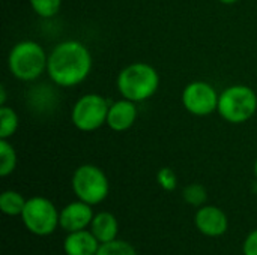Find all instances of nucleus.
Segmentation results:
<instances>
[{
	"label": "nucleus",
	"mask_w": 257,
	"mask_h": 255,
	"mask_svg": "<svg viewBox=\"0 0 257 255\" xmlns=\"http://www.w3.org/2000/svg\"><path fill=\"white\" fill-rule=\"evenodd\" d=\"M93 216L95 215L90 209V204L80 200V201L69 203L66 207L62 209L59 224L63 230L74 233V231L84 230L87 225H90Z\"/></svg>",
	"instance_id": "10"
},
{
	"label": "nucleus",
	"mask_w": 257,
	"mask_h": 255,
	"mask_svg": "<svg viewBox=\"0 0 257 255\" xmlns=\"http://www.w3.org/2000/svg\"><path fill=\"white\" fill-rule=\"evenodd\" d=\"M72 189L78 200L93 206L102 203L110 191L105 173L92 164L80 165L72 174Z\"/></svg>",
	"instance_id": "5"
},
{
	"label": "nucleus",
	"mask_w": 257,
	"mask_h": 255,
	"mask_svg": "<svg viewBox=\"0 0 257 255\" xmlns=\"http://www.w3.org/2000/svg\"><path fill=\"white\" fill-rule=\"evenodd\" d=\"M220 93L206 81H191L182 92L184 108L197 117H205L217 111Z\"/></svg>",
	"instance_id": "8"
},
{
	"label": "nucleus",
	"mask_w": 257,
	"mask_h": 255,
	"mask_svg": "<svg viewBox=\"0 0 257 255\" xmlns=\"http://www.w3.org/2000/svg\"><path fill=\"white\" fill-rule=\"evenodd\" d=\"M110 104L98 93H87L77 99L71 110V122L81 132H93L107 125Z\"/></svg>",
	"instance_id": "6"
},
{
	"label": "nucleus",
	"mask_w": 257,
	"mask_h": 255,
	"mask_svg": "<svg viewBox=\"0 0 257 255\" xmlns=\"http://www.w3.org/2000/svg\"><path fill=\"white\" fill-rule=\"evenodd\" d=\"M116 86L122 98L139 104L151 99L157 93L160 87V74L149 63L134 62L119 72Z\"/></svg>",
	"instance_id": "2"
},
{
	"label": "nucleus",
	"mask_w": 257,
	"mask_h": 255,
	"mask_svg": "<svg viewBox=\"0 0 257 255\" xmlns=\"http://www.w3.org/2000/svg\"><path fill=\"white\" fill-rule=\"evenodd\" d=\"M20 125L18 114L8 105H0V138L9 140L14 137Z\"/></svg>",
	"instance_id": "15"
},
{
	"label": "nucleus",
	"mask_w": 257,
	"mask_h": 255,
	"mask_svg": "<svg viewBox=\"0 0 257 255\" xmlns=\"http://www.w3.org/2000/svg\"><path fill=\"white\" fill-rule=\"evenodd\" d=\"M194 222L199 231L209 237H220L229 228V221L226 213L215 206L200 207L194 216Z\"/></svg>",
	"instance_id": "9"
},
{
	"label": "nucleus",
	"mask_w": 257,
	"mask_h": 255,
	"mask_svg": "<svg viewBox=\"0 0 257 255\" xmlns=\"http://www.w3.org/2000/svg\"><path fill=\"white\" fill-rule=\"evenodd\" d=\"M6 99H8L6 87L5 86H0V105H6Z\"/></svg>",
	"instance_id": "22"
},
{
	"label": "nucleus",
	"mask_w": 257,
	"mask_h": 255,
	"mask_svg": "<svg viewBox=\"0 0 257 255\" xmlns=\"http://www.w3.org/2000/svg\"><path fill=\"white\" fill-rule=\"evenodd\" d=\"M96 255H137V252L128 242L114 239L111 242L102 243Z\"/></svg>",
	"instance_id": "18"
},
{
	"label": "nucleus",
	"mask_w": 257,
	"mask_h": 255,
	"mask_svg": "<svg viewBox=\"0 0 257 255\" xmlns=\"http://www.w3.org/2000/svg\"><path fill=\"white\" fill-rule=\"evenodd\" d=\"M17 161L18 158L14 146L8 140L0 138V176L2 177L9 176L15 170Z\"/></svg>",
	"instance_id": "16"
},
{
	"label": "nucleus",
	"mask_w": 257,
	"mask_h": 255,
	"mask_svg": "<svg viewBox=\"0 0 257 255\" xmlns=\"http://www.w3.org/2000/svg\"><path fill=\"white\" fill-rule=\"evenodd\" d=\"M90 231L93 233V236L101 243L114 240L116 236H117V231H119V225H117L116 216L113 213H110V212L96 213L93 216V219H92Z\"/></svg>",
	"instance_id": "13"
},
{
	"label": "nucleus",
	"mask_w": 257,
	"mask_h": 255,
	"mask_svg": "<svg viewBox=\"0 0 257 255\" xmlns=\"http://www.w3.org/2000/svg\"><path fill=\"white\" fill-rule=\"evenodd\" d=\"M98 239L93 236L92 231L80 230L69 233L65 239L63 249L66 255H96L99 245Z\"/></svg>",
	"instance_id": "12"
},
{
	"label": "nucleus",
	"mask_w": 257,
	"mask_h": 255,
	"mask_svg": "<svg viewBox=\"0 0 257 255\" xmlns=\"http://www.w3.org/2000/svg\"><path fill=\"white\" fill-rule=\"evenodd\" d=\"M26 198L17 192V191H5L0 195V209L5 215L8 216H21L24 206H26Z\"/></svg>",
	"instance_id": "14"
},
{
	"label": "nucleus",
	"mask_w": 257,
	"mask_h": 255,
	"mask_svg": "<svg viewBox=\"0 0 257 255\" xmlns=\"http://www.w3.org/2000/svg\"><path fill=\"white\" fill-rule=\"evenodd\" d=\"M218 2H221L223 5H233V3H236L238 0H218Z\"/></svg>",
	"instance_id": "23"
},
{
	"label": "nucleus",
	"mask_w": 257,
	"mask_h": 255,
	"mask_svg": "<svg viewBox=\"0 0 257 255\" xmlns=\"http://www.w3.org/2000/svg\"><path fill=\"white\" fill-rule=\"evenodd\" d=\"M26 228L36 236H48L59 225L60 213L45 197H32L26 201L21 213Z\"/></svg>",
	"instance_id": "7"
},
{
	"label": "nucleus",
	"mask_w": 257,
	"mask_h": 255,
	"mask_svg": "<svg viewBox=\"0 0 257 255\" xmlns=\"http://www.w3.org/2000/svg\"><path fill=\"white\" fill-rule=\"evenodd\" d=\"M92 71V54L89 48L75 39L57 44L48 54L47 74L59 87H75L81 84Z\"/></svg>",
	"instance_id": "1"
},
{
	"label": "nucleus",
	"mask_w": 257,
	"mask_h": 255,
	"mask_svg": "<svg viewBox=\"0 0 257 255\" xmlns=\"http://www.w3.org/2000/svg\"><path fill=\"white\" fill-rule=\"evenodd\" d=\"M137 120V104L130 99H119L110 104L107 126L114 132H123L133 128Z\"/></svg>",
	"instance_id": "11"
},
{
	"label": "nucleus",
	"mask_w": 257,
	"mask_h": 255,
	"mask_svg": "<svg viewBox=\"0 0 257 255\" xmlns=\"http://www.w3.org/2000/svg\"><path fill=\"white\" fill-rule=\"evenodd\" d=\"M33 12L42 18H53L62 8V0H29Z\"/></svg>",
	"instance_id": "17"
},
{
	"label": "nucleus",
	"mask_w": 257,
	"mask_h": 255,
	"mask_svg": "<svg viewBox=\"0 0 257 255\" xmlns=\"http://www.w3.org/2000/svg\"><path fill=\"white\" fill-rule=\"evenodd\" d=\"M254 176H256V179H257V158H256V161H254Z\"/></svg>",
	"instance_id": "24"
},
{
	"label": "nucleus",
	"mask_w": 257,
	"mask_h": 255,
	"mask_svg": "<svg viewBox=\"0 0 257 255\" xmlns=\"http://www.w3.org/2000/svg\"><path fill=\"white\" fill-rule=\"evenodd\" d=\"M244 255H257V230L247 236L244 242Z\"/></svg>",
	"instance_id": "21"
},
{
	"label": "nucleus",
	"mask_w": 257,
	"mask_h": 255,
	"mask_svg": "<svg viewBox=\"0 0 257 255\" xmlns=\"http://www.w3.org/2000/svg\"><path fill=\"white\" fill-rule=\"evenodd\" d=\"M182 197H184L185 203H188L191 206H202L206 201L208 194H206V189H205L203 185H200V183H191V185H188V186L184 188Z\"/></svg>",
	"instance_id": "19"
},
{
	"label": "nucleus",
	"mask_w": 257,
	"mask_h": 255,
	"mask_svg": "<svg viewBox=\"0 0 257 255\" xmlns=\"http://www.w3.org/2000/svg\"><path fill=\"white\" fill-rule=\"evenodd\" d=\"M157 182L164 191H169V192L175 191L178 186V177H176L175 171L169 167H164L157 173Z\"/></svg>",
	"instance_id": "20"
},
{
	"label": "nucleus",
	"mask_w": 257,
	"mask_h": 255,
	"mask_svg": "<svg viewBox=\"0 0 257 255\" xmlns=\"http://www.w3.org/2000/svg\"><path fill=\"white\" fill-rule=\"evenodd\" d=\"M257 111L256 92L245 84H233L220 93L217 113L232 125L248 122Z\"/></svg>",
	"instance_id": "4"
},
{
	"label": "nucleus",
	"mask_w": 257,
	"mask_h": 255,
	"mask_svg": "<svg viewBox=\"0 0 257 255\" xmlns=\"http://www.w3.org/2000/svg\"><path fill=\"white\" fill-rule=\"evenodd\" d=\"M48 65V54L36 41H21L15 44L8 56V68L12 77L20 81H35Z\"/></svg>",
	"instance_id": "3"
}]
</instances>
